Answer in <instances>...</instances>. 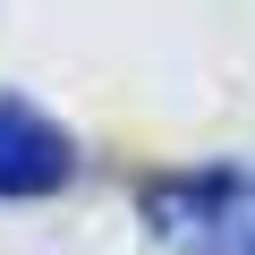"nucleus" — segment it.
<instances>
[{"label": "nucleus", "mask_w": 255, "mask_h": 255, "mask_svg": "<svg viewBox=\"0 0 255 255\" xmlns=\"http://www.w3.org/2000/svg\"><path fill=\"white\" fill-rule=\"evenodd\" d=\"M68 170H77L68 128L43 119L26 94H0V196H51L68 187Z\"/></svg>", "instance_id": "nucleus-2"}, {"label": "nucleus", "mask_w": 255, "mask_h": 255, "mask_svg": "<svg viewBox=\"0 0 255 255\" xmlns=\"http://www.w3.org/2000/svg\"><path fill=\"white\" fill-rule=\"evenodd\" d=\"M145 221L179 255H255V170H170L145 187Z\"/></svg>", "instance_id": "nucleus-1"}]
</instances>
